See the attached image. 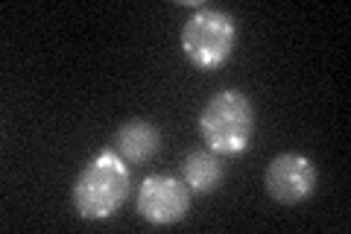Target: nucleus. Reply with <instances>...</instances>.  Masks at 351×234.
<instances>
[{
	"label": "nucleus",
	"mask_w": 351,
	"mask_h": 234,
	"mask_svg": "<svg viewBox=\"0 0 351 234\" xmlns=\"http://www.w3.org/2000/svg\"><path fill=\"white\" fill-rule=\"evenodd\" d=\"M132 170L114 150H100L73 182V208L82 220H108L129 199Z\"/></svg>",
	"instance_id": "nucleus-1"
},
{
	"label": "nucleus",
	"mask_w": 351,
	"mask_h": 234,
	"mask_svg": "<svg viewBox=\"0 0 351 234\" xmlns=\"http://www.w3.org/2000/svg\"><path fill=\"white\" fill-rule=\"evenodd\" d=\"M199 135L217 155H243L255 135V106L237 88H223L208 97L199 111Z\"/></svg>",
	"instance_id": "nucleus-2"
},
{
	"label": "nucleus",
	"mask_w": 351,
	"mask_h": 234,
	"mask_svg": "<svg viewBox=\"0 0 351 234\" xmlns=\"http://www.w3.org/2000/svg\"><path fill=\"white\" fill-rule=\"evenodd\" d=\"M179 44H182L184 59H188L193 68H199V71L219 68V65H226L232 59L234 44H237L234 15L226 12V9L199 6L184 21Z\"/></svg>",
	"instance_id": "nucleus-3"
},
{
	"label": "nucleus",
	"mask_w": 351,
	"mask_h": 234,
	"mask_svg": "<svg viewBox=\"0 0 351 234\" xmlns=\"http://www.w3.org/2000/svg\"><path fill=\"white\" fill-rule=\"evenodd\" d=\"M135 208L149 226H176L191 211V187L182 176L152 173L138 187Z\"/></svg>",
	"instance_id": "nucleus-4"
},
{
	"label": "nucleus",
	"mask_w": 351,
	"mask_h": 234,
	"mask_svg": "<svg viewBox=\"0 0 351 234\" xmlns=\"http://www.w3.org/2000/svg\"><path fill=\"white\" fill-rule=\"evenodd\" d=\"M319 182L316 164L302 152H281L269 161L263 173V187L281 205H302L311 199Z\"/></svg>",
	"instance_id": "nucleus-5"
},
{
	"label": "nucleus",
	"mask_w": 351,
	"mask_h": 234,
	"mask_svg": "<svg viewBox=\"0 0 351 234\" xmlns=\"http://www.w3.org/2000/svg\"><path fill=\"white\" fill-rule=\"evenodd\" d=\"M112 150L123 159L126 164H147L161 152V129L149 120H126L123 126L114 132Z\"/></svg>",
	"instance_id": "nucleus-6"
},
{
	"label": "nucleus",
	"mask_w": 351,
	"mask_h": 234,
	"mask_svg": "<svg viewBox=\"0 0 351 234\" xmlns=\"http://www.w3.org/2000/svg\"><path fill=\"white\" fill-rule=\"evenodd\" d=\"M182 179L191 187V194L208 196L214 194L226 179V164L223 155H217L211 150H191L182 161Z\"/></svg>",
	"instance_id": "nucleus-7"
}]
</instances>
